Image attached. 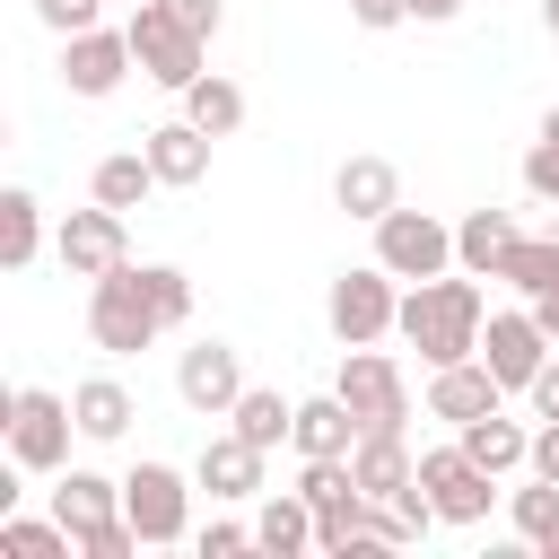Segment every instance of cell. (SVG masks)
<instances>
[{"instance_id": "obj_1", "label": "cell", "mask_w": 559, "mask_h": 559, "mask_svg": "<svg viewBox=\"0 0 559 559\" xmlns=\"http://www.w3.org/2000/svg\"><path fill=\"white\" fill-rule=\"evenodd\" d=\"M480 323H489V306H480V280L472 271H437V280H411L402 288V341L428 358V367H454V358H480Z\"/></svg>"}, {"instance_id": "obj_2", "label": "cell", "mask_w": 559, "mask_h": 559, "mask_svg": "<svg viewBox=\"0 0 559 559\" xmlns=\"http://www.w3.org/2000/svg\"><path fill=\"white\" fill-rule=\"evenodd\" d=\"M157 332H166V314H157V297H148L140 262H122V271L87 280V341H96V349H114V358H140Z\"/></svg>"}, {"instance_id": "obj_3", "label": "cell", "mask_w": 559, "mask_h": 559, "mask_svg": "<svg viewBox=\"0 0 559 559\" xmlns=\"http://www.w3.org/2000/svg\"><path fill=\"white\" fill-rule=\"evenodd\" d=\"M0 437H9V463H17V472H70L79 411H70V393L26 384V393H9V402H0Z\"/></svg>"}, {"instance_id": "obj_4", "label": "cell", "mask_w": 559, "mask_h": 559, "mask_svg": "<svg viewBox=\"0 0 559 559\" xmlns=\"http://www.w3.org/2000/svg\"><path fill=\"white\" fill-rule=\"evenodd\" d=\"M323 323H332V341H341V349H367V341H384V332L402 323V280H393L384 262H358V271H341V280H332V297H323Z\"/></svg>"}, {"instance_id": "obj_5", "label": "cell", "mask_w": 559, "mask_h": 559, "mask_svg": "<svg viewBox=\"0 0 559 559\" xmlns=\"http://www.w3.org/2000/svg\"><path fill=\"white\" fill-rule=\"evenodd\" d=\"M192 489H201V480H183L175 463H131V472H122V515L140 524L148 550H175V542L192 533Z\"/></svg>"}, {"instance_id": "obj_6", "label": "cell", "mask_w": 559, "mask_h": 559, "mask_svg": "<svg viewBox=\"0 0 559 559\" xmlns=\"http://www.w3.org/2000/svg\"><path fill=\"white\" fill-rule=\"evenodd\" d=\"M201 52H210V44H201L166 0H140V9H131V61H140V79H157V87L183 96V87L201 79Z\"/></svg>"}, {"instance_id": "obj_7", "label": "cell", "mask_w": 559, "mask_h": 559, "mask_svg": "<svg viewBox=\"0 0 559 559\" xmlns=\"http://www.w3.org/2000/svg\"><path fill=\"white\" fill-rule=\"evenodd\" d=\"M376 262L411 288V280H437V271H454V227L445 218H428V210H411V201H393L384 218H376Z\"/></svg>"}, {"instance_id": "obj_8", "label": "cell", "mask_w": 559, "mask_h": 559, "mask_svg": "<svg viewBox=\"0 0 559 559\" xmlns=\"http://www.w3.org/2000/svg\"><path fill=\"white\" fill-rule=\"evenodd\" d=\"M332 393L358 411V428H411V384H402V367H393L376 341H367V349H341Z\"/></svg>"}, {"instance_id": "obj_9", "label": "cell", "mask_w": 559, "mask_h": 559, "mask_svg": "<svg viewBox=\"0 0 559 559\" xmlns=\"http://www.w3.org/2000/svg\"><path fill=\"white\" fill-rule=\"evenodd\" d=\"M419 489H428L437 524H480V515H489L498 472H480V463L463 454V437H454V445H419Z\"/></svg>"}, {"instance_id": "obj_10", "label": "cell", "mask_w": 559, "mask_h": 559, "mask_svg": "<svg viewBox=\"0 0 559 559\" xmlns=\"http://www.w3.org/2000/svg\"><path fill=\"white\" fill-rule=\"evenodd\" d=\"M131 26H87V35H61V87L70 96H114L131 79Z\"/></svg>"}, {"instance_id": "obj_11", "label": "cell", "mask_w": 559, "mask_h": 559, "mask_svg": "<svg viewBox=\"0 0 559 559\" xmlns=\"http://www.w3.org/2000/svg\"><path fill=\"white\" fill-rule=\"evenodd\" d=\"M52 253H61L70 280H105V271H122V262H131V245H122V210H105V201L70 210L61 236H52Z\"/></svg>"}, {"instance_id": "obj_12", "label": "cell", "mask_w": 559, "mask_h": 559, "mask_svg": "<svg viewBox=\"0 0 559 559\" xmlns=\"http://www.w3.org/2000/svg\"><path fill=\"white\" fill-rule=\"evenodd\" d=\"M480 358H489V376H498L507 393H524V384L550 367V332H542V314H533V306L489 314V323H480Z\"/></svg>"}, {"instance_id": "obj_13", "label": "cell", "mask_w": 559, "mask_h": 559, "mask_svg": "<svg viewBox=\"0 0 559 559\" xmlns=\"http://www.w3.org/2000/svg\"><path fill=\"white\" fill-rule=\"evenodd\" d=\"M175 393H183V411L227 419V411H236V393H245V358H236L227 341H192V349L175 358Z\"/></svg>"}, {"instance_id": "obj_14", "label": "cell", "mask_w": 559, "mask_h": 559, "mask_svg": "<svg viewBox=\"0 0 559 559\" xmlns=\"http://www.w3.org/2000/svg\"><path fill=\"white\" fill-rule=\"evenodd\" d=\"M507 402V384L489 376V358H454V367H428V419H445V428H472L480 411H498Z\"/></svg>"}, {"instance_id": "obj_15", "label": "cell", "mask_w": 559, "mask_h": 559, "mask_svg": "<svg viewBox=\"0 0 559 559\" xmlns=\"http://www.w3.org/2000/svg\"><path fill=\"white\" fill-rule=\"evenodd\" d=\"M192 480H201L210 498H227V507H245V498H262V445H253V437H236V428H218V437L201 445V463H192Z\"/></svg>"}, {"instance_id": "obj_16", "label": "cell", "mask_w": 559, "mask_h": 559, "mask_svg": "<svg viewBox=\"0 0 559 559\" xmlns=\"http://www.w3.org/2000/svg\"><path fill=\"white\" fill-rule=\"evenodd\" d=\"M140 148H148V166H157V183L166 192H192L201 175H210V131L183 114V122H157V131H140Z\"/></svg>"}, {"instance_id": "obj_17", "label": "cell", "mask_w": 559, "mask_h": 559, "mask_svg": "<svg viewBox=\"0 0 559 559\" xmlns=\"http://www.w3.org/2000/svg\"><path fill=\"white\" fill-rule=\"evenodd\" d=\"M515 210H463L454 218V271H472V280H498L507 271V253H515Z\"/></svg>"}, {"instance_id": "obj_18", "label": "cell", "mask_w": 559, "mask_h": 559, "mask_svg": "<svg viewBox=\"0 0 559 559\" xmlns=\"http://www.w3.org/2000/svg\"><path fill=\"white\" fill-rule=\"evenodd\" d=\"M349 472H358V489H367V498H402V489L419 480V454H411V437H402V428H367V437H358V454H349Z\"/></svg>"}, {"instance_id": "obj_19", "label": "cell", "mask_w": 559, "mask_h": 559, "mask_svg": "<svg viewBox=\"0 0 559 559\" xmlns=\"http://www.w3.org/2000/svg\"><path fill=\"white\" fill-rule=\"evenodd\" d=\"M454 437H463V454H472L480 472H498V480L533 463V428H524V419H507V402H498V411H480V419H472V428H454Z\"/></svg>"}, {"instance_id": "obj_20", "label": "cell", "mask_w": 559, "mask_h": 559, "mask_svg": "<svg viewBox=\"0 0 559 559\" xmlns=\"http://www.w3.org/2000/svg\"><path fill=\"white\" fill-rule=\"evenodd\" d=\"M52 515L87 542V533H105V524L122 515V480H105V472H79V463H70V472H61V489H52Z\"/></svg>"}, {"instance_id": "obj_21", "label": "cell", "mask_w": 559, "mask_h": 559, "mask_svg": "<svg viewBox=\"0 0 559 559\" xmlns=\"http://www.w3.org/2000/svg\"><path fill=\"white\" fill-rule=\"evenodd\" d=\"M332 201L349 210V218H384L393 201H402V175H393V157H341V175H332Z\"/></svg>"}, {"instance_id": "obj_22", "label": "cell", "mask_w": 559, "mask_h": 559, "mask_svg": "<svg viewBox=\"0 0 559 559\" xmlns=\"http://www.w3.org/2000/svg\"><path fill=\"white\" fill-rule=\"evenodd\" d=\"M358 411L341 402V393H314V402H297V428H288V445L297 454H358Z\"/></svg>"}, {"instance_id": "obj_23", "label": "cell", "mask_w": 559, "mask_h": 559, "mask_svg": "<svg viewBox=\"0 0 559 559\" xmlns=\"http://www.w3.org/2000/svg\"><path fill=\"white\" fill-rule=\"evenodd\" d=\"M253 542H262L271 559H297V550H314V507H306V489H262Z\"/></svg>"}, {"instance_id": "obj_24", "label": "cell", "mask_w": 559, "mask_h": 559, "mask_svg": "<svg viewBox=\"0 0 559 559\" xmlns=\"http://www.w3.org/2000/svg\"><path fill=\"white\" fill-rule=\"evenodd\" d=\"M70 411H79V437H87V445H114V437L140 419V402H131L114 376H87V384H70Z\"/></svg>"}, {"instance_id": "obj_25", "label": "cell", "mask_w": 559, "mask_h": 559, "mask_svg": "<svg viewBox=\"0 0 559 559\" xmlns=\"http://www.w3.org/2000/svg\"><path fill=\"white\" fill-rule=\"evenodd\" d=\"M148 192H157L148 148H114V157H96V175H87V201H105V210H140Z\"/></svg>"}, {"instance_id": "obj_26", "label": "cell", "mask_w": 559, "mask_h": 559, "mask_svg": "<svg viewBox=\"0 0 559 559\" xmlns=\"http://www.w3.org/2000/svg\"><path fill=\"white\" fill-rule=\"evenodd\" d=\"M35 253H44V201L26 183H9L0 192V271H26Z\"/></svg>"}, {"instance_id": "obj_27", "label": "cell", "mask_w": 559, "mask_h": 559, "mask_svg": "<svg viewBox=\"0 0 559 559\" xmlns=\"http://www.w3.org/2000/svg\"><path fill=\"white\" fill-rule=\"evenodd\" d=\"M507 524H515V542H524V550H550V559H559V480H542V472H533V480L507 498Z\"/></svg>"}, {"instance_id": "obj_28", "label": "cell", "mask_w": 559, "mask_h": 559, "mask_svg": "<svg viewBox=\"0 0 559 559\" xmlns=\"http://www.w3.org/2000/svg\"><path fill=\"white\" fill-rule=\"evenodd\" d=\"M507 288H524V306H542V297H559V227L550 236H515V253H507V271H498Z\"/></svg>"}, {"instance_id": "obj_29", "label": "cell", "mask_w": 559, "mask_h": 559, "mask_svg": "<svg viewBox=\"0 0 559 559\" xmlns=\"http://www.w3.org/2000/svg\"><path fill=\"white\" fill-rule=\"evenodd\" d=\"M227 428H236V437H253V445L271 454V445L297 428V402H280L271 384H245V393H236V411H227Z\"/></svg>"}, {"instance_id": "obj_30", "label": "cell", "mask_w": 559, "mask_h": 559, "mask_svg": "<svg viewBox=\"0 0 559 559\" xmlns=\"http://www.w3.org/2000/svg\"><path fill=\"white\" fill-rule=\"evenodd\" d=\"M0 559H79V533L61 515H0Z\"/></svg>"}, {"instance_id": "obj_31", "label": "cell", "mask_w": 559, "mask_h": 559, "mask_svg": "<svg viewBox=\"0 0 559 559\" xmlns=\"http://www.w3.org/2000/svg\"><path fill=\"white\" fill-rule=\"evenodd\" d=\"M183 114H192L210 140H227V131L245 122V87H236V79H218V70H201V79L183 87Z\"/></svg>"}, {"instance_id": "obj_32", "label": "cell", "mask_w": 559, "mask_h": 559, "mask_svg": "<svg viewBox=\"0 0 559 559\" xmlns=\"http://www.w3.org/2000/svg\"><path fill=\"white\" fill-rule=\"evenodd\" d=\"M140 280H148V297H157L166 332H175V323H192V280H183L175 262H140Z\"/></svg>"}, {"instance_id": "obj_33", "label": "cell", "mask_w": 559, "mask_h": 559, "mask_svg": "<svg viewBox=\"0 0 559 559\" xmlns=\"http://www.w3.org/2000/svg\"><path fill=\"white\" fill-rule=\"evenodd\" d=\"M35 17L52 35H87V26H105V0H35Z\"/></svg>"}, {"instance_id": "obj_34", "label": "cell", "mask_w": 559, "mask_h": 559, "mask_svg": "<svg viewBox=\"0 0 559 559\" xmlns=\"http://www.w3.org/2000/svg\"><path fill=\"white\" fill-rule=\"evenodd\" d=\"M524 192L533 201H559V140H533L524 148Z\"/></svg>"}, {"instance_id": "obj_35", "label": "cell", "mask_w": 559, "mask_h": 559, "mask_svg": "<svg viewBox=\"0 0 559 559\" xmlns=\"http://www.w3.org/2000/svg\"><path fill=\"white\" fill-rule=\"evenodd\" d=\"M236 550H262V542H253V524H236V515L201 524V559H236Z\"/></svg>"}, {"instance_id": "obj_36", "label": "cell", "mask_w": 559, "mask_h": 559, "mask_svg": "<svg viewBox=\"0 0 559 559\" xmlns=\"http://www.w3.org/2000/svg\"><path fill=\"white\" fill-rule=\"evenodd\" d=\"M349 17L367 35H393V26H411V0H349Z\"/></svg>"}, {"instance_id": "obj_37", "label": "cell", "mask_w": 559, "mask_h": 559, "mask_svg": "<svg viewBox=\"0 0 559 559\" xmlns=\"http://www.w3.org/2000/svg\"><path fill=\"white\" fill-rule=\"evenodd\" d=\"M166 9H175V17H183V26L201 35V44H210V35H218V17H227L218 0H166Z\"/></svg>"}, {"instance_id": "obj_38", "label": "cell", "mask_w": 559, "mask_h": 559, "mask_svg": "<svg viewBox=\"0 0 559 559\" xmlns=\"http://www.w3.org/2000/svg\"><path fill=\"white\" fill-rule=\"evenodd\" d=\"M524 402H533V419H559V358H550V367L524 384Z\"/></svg>"}, {"instance_id": "obj_39", "label": "cell", "mask_w": 559, "mask_h": 559, "mask_svg": "<svg viewBox=\"0 0 559 559\" xmlns=\"http://www.w3.org/2000/svg\"><path fill=\"white\" fill-rule=\"evenodd\" d=\"M524 472L559 480V419H542V428H533V463H524Z\"/></svg>"}, {"instance_id": "obj_40", "label": "cell", "mask_w": 559, "mask_h": 559, "mask_svg": "<svg viewBox=\"0 0 559 559\" xmlns=\"http://www.w3.org/2000/svg\"><path fill=\"white\" fill-rule=\"evenodd\" d=\"M454 9H463V0H411V17H419V26H445Z\"/></svg>"}, {"instance_id": "obj_41", "label": "cell", "mask_w": 559, "mask_h": 559, "mask_svg": "<svg viewBox=\"0 0 559 559\" xmlns=\"http://www.w3.org/2000/svg\"><path fill=\"white\" fill-rule=\"evenodd\" d=\"M533 314H542V332H550V341H559V297H542V306H533Z\"/></svg>"}, {"instance_id": "obj_42", "label": "cell", "mask_w": 559, "mask_h": 559, "mask_svg": "<svg viewBox=\"0 0 559 559\" xmlns=\"http://www.w3.org/2000/svg\"><path fill=\"white\" fill-rule=\"evenodd\" d=\"M542 140H559V105H550V114H542Z\"/></svg>"}, {"instance_id": "obj_43", "label": "cell", "mask_w": 559, "mask_h": 559, "mask_svg": "<svg viewBox=\"0 0 559 559\" xmlns=\"http://www.w3.org/2000/svg\"><path fill=\"white\" fill-rule=\"evenodd\" d=\"M542 26H550V35H559V0H542Z\"/></svg>"}, {"instance_id": "obj_44", "label": "cell", "mask_w": 559, "mask_h": 559, "mask_svg": "<svg viewBox=\"0 0 559 559\" xmlns=\"http://www.w3.org/2000/svg\"><path fill=\"white\" fill-rule=\"evenodd\" d=\"M131 9H140V0H131Z\"/></svg>"}]
</instances>
